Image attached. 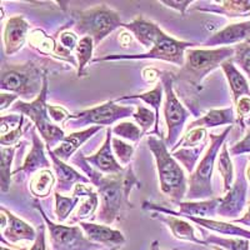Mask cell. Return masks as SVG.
Wrapping results in <instances>:
<instances>
[{
    "mask_svg": "<svg viewBox=\"0 0 250 250\" xmlns=\"http://www.w3.org/2000/svg\"><path fill=\"white\" fill-rule=\"evenodd\" d=\"M111 139H113V131H111V128H108L106 129L105 140H104L99 150L93 155L85 156V162L90 164L95 170L104 174V175L120 174L124 170V167L120 165V163L114 155Z\"/></svg>",
    "mask_w": 250,
    "mask_h": 250,
    "instance_id": "17",
    "label": "cell"
},
{
    "mask_svg": "<svg viewBox=\"0 0 250 250\" xmlns=\"http://www.w3.org/2000/svg\"><path fill=\"white\" fill-rule=\"evenodd\" d=\"M55 198V215L59 224L66 222L70 218L71 213L75 210L80 203V198L75 194L71 196H65L62 194L54 191Z\"/></svg>",
    "mask_w": 250,
    "mask_h": 250,
    "instance_id": "34",
    "label": "cell"
},
{
    "mask_svg": "<svg viewBox=\"0 0 250 250\" xmlns=\"http://www.w3.org/2000/svg\"><path fill=\"white\" fill-rule=\"evenodd\" d=\"M230 151L228 149V144L224 143L222 146V150L218 155V170L223 178V183H224V188L223 191L228 193L230 190V188L234 184V165L230 158Z\"/></svg>",
    "mask_w": 250,
    "mask_h": 250,
    "instance_id": "33",
    "label": "cell"
},
{
    "mask_svg": "<svg viewBox=\"0 0 250 250\" xmlns=\"http://www.w3.org/2000/svg\"><path fill=\"white\" fill-rule=\"evenodd\" d=\"M245 175H247L248 182L250 183V156L248 158V167H247V171H245Z\"/></svg>",
    "mask_w": 250,
    "mask_h": 250,
    "instance_id": "55",
    "label": "cell"
},
{
    "mask_svg": "<svg viewBox=\"0 0 250 250\" xmlns=\"http://www.w3.org/2000/svg\"><path fill=\"white\" fill-rule=\"evenodd\" d=\"M248 153H250V128H248L245 137L235 143L230 149L231 155H243Z\"/></svg>",
    "mask_w": 250,
    "mask_h": 250,
    "instance_id": "49",
    "label": "cell"
},
{
    "mask_svg": "<svg viewBox=\"0 0 250 250\" xmlns=\"http://www.w3.org/2000/svg\"><path fill=\"white\" fill-rule=\"evenodd\" d=\"M48 73L45 71L44 75V85L40 94L38 95L37 99L33 102H23V100H18L9 111L12 113H19L24 117H28L30 122L34 124L37 130L39 131L40 138L45 143L46 149L53 150L57 148V145L64 140L66 137L65 131L62 130L60 126L53 123V120L49 117L48 105L46 104V98H48Z\"/></svg>",
    "mask_w": 250,
    "mask_h": 250,
    "instance_id": "3",
    "label": "cell"
},
{
    "mask_svg": "<svg viewBox=\"0 0 250 250\" xmlns=\"http://www.w3.org/2000/svg\"><path fill=\"white\" fill-rule=\"evenodd\" d=\"M209 247H210L213 250H225V249H223V248L218 247V245H209Z\"/></svg>",
    "mask_w": 250,
    "mask_h": 250,
    "instance_id": "57",
    "label": "cell"
},
{
    "mask_svg": "<svg viewBox=\"0 0 250 250\" xmlns=\"http://www.w3.org/2000/svg\"><path fill=\"white\" fill-rule=\"evenodd\" d=\"M34 207L43 218L44 223L48 227L49 239H50V250H99L102 247L90 242L84 234L79 225H64L54 223L48 218L43 208L38 202Z\"/></svg>",
    "mask_w": 250,
    "mask_h": 250,
    "instance_id": "9",
    "label": "cell"
},
{
    "mask_svg": "<svg viewBox=\"0 0 250 250\" xmlns=\"http://www.w3.org/2000/svg\"><path fill=\"white\" fill-rule=\"evenodd\" d=\"M104 126H97V125H94V126H90V128H86L84 130L80 131H75V133H71L69 135H66L64 138L62 143L58 145L57 148L53 149V153L62 159V162H69L71 159V156L74 155L75 153L78 151V149L82 146L83 144L85 142H88L91 137H94L98 131H100Z\"/></svg>",
    "mask_w": 250,
    "mask_h": 250,
    "instance_id": "24",
    "label": "cell"
},
{
    "mask_svg": "<svg viewBox=\"0 0 250 250\" xmlns=\"http://www.w3.org/2000/svg\"><path fill=\"white\" fill-rule=\"evenodd\" d=\"M0 250H29L28 248H20V249H10V248H6L5 245H1V249Z\"/></svg>",
    "mask_w": 250,
    "mask_h": 250,
    "instance_id": "56",
    "label": "cell"
},
{
    "mask_svg": "<svg viewBox=\"0 0 250 250\" xmlns=\"http://www.w3.org/2000/svg\"><path fill=\"white\" fill-rule=\"evenodd\" d=\"M79 42L80 39L78 38L77 33L70 30H65L60 33L58 44H59L62 49H65L66 51H69V53H73V51H75V49H77Z\"/></svg>",
    "mask_w": 250,
    "mask_h": 250,
    "instance_id": "45",
    "label": "cell"
},
{
    "mask_svg": "<svg viewBox=\"0 0 250 250\" xmlns=\"http://www.w3.org/2000/svg\"><path fill=\"white\" fill-rule=\"evenodd\" d=\"M234 48H235V54L233 57L234 62L240 66V69L248 75L250 80V40L238 44Z\"/></svg>",
    "mask_w": 250,
    "mask_h": 250,
    "instance_id": "42",
    "label": "cell"
},
{
    "mask_svg": "<svg viewBox=\"0 0 250 250\" xmlns=\"http://www.w3.org/2000/svg\"><path fill=\"white\" fill-rule=\"evenodd\" d=\"M162 84L164 86V119L168 128V135L165 138V144L174 148L175 144L179 142V137L182 135L184 125L187 123L188 118L190 117V113L185 109L180 100L176 97L174 91V78L170 73L165 71L164 75H162Z\"/></svg>",
    "mask_w": 250,
    "mask_h": 250,
    "instance_id": "10",
    "label": "cell"
},
{
    "mask_svg": "<svg viewBox=\"0 0 250 250\" xmlns=\"http://www.w3.org/2000/svg\"><path fill=\"white\" fill-rule=\"evenodd\" d=\"M208 145L209 144L200 145V146H196V148H180L178 150L173 151L171 154L178 162L184 165L187 171L193 173L195 170V165H198V162H199L200 155H202Z\"/></svg>",
    "mask_w": 250,
    "mask_h": 250,
    "instance_id": "36",
    "label": "cell"
},
{
    "mask_svg": "<svg viewBox=\"0 0 250 250\" xmlns=\"http://www.w3.org/2000/svg\"><path fill=\"white\" fill-rule=\"evenodd\" d=\"M19 100V97L15 95V94L10 93H1L0 94V111L3 113L6 109H10L14 105V103H17Z\"/></svg>",
    "mask_w": 250,
    "mask_h": 250,
    "instance_id": "52",
    "label": "cell"
},
{
    "mask_svg": "<svg viewBox=\"0 0 250 250\" xmlns=\"http://www.w3.org/2000/svg\"><path fill=\"white\" fill-rule=\"evenodd\" d=\"M45 71H42L34 62L25 64H4L0 77V89L3 93L15 94L20 100L33 102L37 99L44 85Z\"/></svg>",
    "mask_w": 250,
    "mask_h": 250,
    "instance_id": "5",
    "label": "cell"
},
{
    "mask_svg": "<svg viewBox=\"0 0 250 250\" xmlns=\"http://www.w3.org/2000/svg\"><path fill=\"white\" fill-rule=\"evenodd\" d=\"M29 44L37 51L45 55L59 58V44L51 38L50 35L45 34L43 30L35 29L29 35Z\"/></svg>",
    "mask_w": 250,
    "mask_h": 250,
    "instance_id": "31",
    "label": "cell"
},
{
    "mask_svg": "<svg viewBox=\"0 0 250 250\" xmlns=\"http://www.w3.org/2000/svg\"><path fill=\"white\" fill-rule=\"evenodd\" d=\"M236 122L242 126H245L250 122V97H244L235 104Z\"/></svg>",
    "mask_w": 250,
    "mask_h": 250,
    "instance_id": "47",
    "label": "cell"
},
{
    "mask_svg": "<svg viewBox=\"0 0 250 250\" xmlns=\"http://www.w3.org/2000/svg\"><path fill=\"white\" fill-rule=\"evenodd\" d=\"M151 219H155L158 222L163 223L170 229L171 234L178 240H183V242H190L194 244L203 245V247H209L205 240L198 238L196 231L194 229L193 225L189 222L184 220L183 218L175 215H167V214L156 213V211H151L150 214Z\"/></svg>",
    "mask_w": 250,
    "mask_h": 250,
    "instance_id": "22",
    "label": "cell"
},
{
    "mask_svg": "<svg viewBox=\"0 0 250 250\" xmlns=\"http://www.w3.org/2000/svg\"><path fill=\"white\" fill-rule=\"evenodd\" d=\"M133 118L137 123V125L143 130V133L146 134L151 128H155L156 125V115L154 111L149 108H145L144 105L135 106V113L133 114Z\"/></svg>",
    "mask_w": 250,
    "mask_h": 250,
    "instance_id": "41",
    "label": "cell"
},
{
    "mask_svg": "<svg viewBox=\"0 0 250 250\" xmlns=\"http://www.w3.org/2000/svg\"><path fill=\"white\" fill-rule=\"evenodd\" d=\"M23 118L24 115H21V114L1 115V123H0V133H1V135H5V134L17 129L20 123H21V120H23Z\"/></svg>",
    "mask_w": 250,
    "mask_h": 250,
    "instance_id": "46",
    "label": "cell"
},
{
    "mask_svg": "<svg viewBox=\"0 0 250 250\" xmlns=\"http://www.w3.org/2000/svg\"><path fill=\"white\" fill-rule=\"evenodd\" d=\"M73 14L75 33L83 35V38H91L95 46L114 30L124 25L119 13L104 3L86 10H75Z\"/></svg>",
    "mask_w": 250,
    "mask_h": 250,
    "instance_id": "6",
    "label": "cell"
},
{
    "mask_svg": "<svg viewBox=\"0 0 250 250\" xmlns=\"http://www.w3.org/2000/svg\"><path fill=\"white\" fill-rule=\"evenodd\" d=\"M71 162L73 164H77L78 168L82 169L85 175H88L90 184L97 189L100 195V210L98 211L97 219L102 224H113L119 220L124 208H133V204L125 198L123 173L104 175L89 165L85 162V156H83L80 153L77 154Z\"/></svg>",
    "mask_w": 250,
    "mask_h": 250,
    "instance_id": "1",
    "label": "cell"
},
{
    "mask_svg": "<svg viewBox=\"0 0 250 250\" xmlns=\"http://www.w3.org/2000/svg\"><path fill=\"white\" fill-rule=\"evenodd\" d=\"M79 227L90 242L100 247H105L110 250H119L126 243L124 234L109 225L97 224L93 222H80Z\"/></svg>",
    "mask_w": 250,
    "mask_h": 250,
    "instance_id": "15",
    "label": "cell"
},
{
    "mask_svg": "<svg viewBox=\"0 0 250 250\" xmlns=\"http://www.w3.org/2000/svg\"><path fill=\"white\" fill-rule=\"evenodd\" d=\"M236 123V114L234 106H228L224 109H211L199 119L194 120L189 124L188 130L194 128H215L219 125L233 126Z\"/></svg>",
    "mask_w": 250,
    "mask_h": 250,
    "instance_id": "27",
    "label": "cell"
},
{
    "mask_svg": "<svg viewBox=\"0 0 250 250\" xmlns=\"http://www.w3.org/2000/svg\"><path fill=\"white\" fill-rule=\"evenodd\" d=\"M248 40H250V21H242L229 24L222 30H218L203 45L211 49L213 46L220 45H238Z\"/></svg>",
    "mask_w": 250,
    "mask_h": 250,
    "instance_id": "21",
    "label": "cell"
},
{
    "mask_svg": "<svg viewBox=\"0 0 250 250\" xmlns=\"http://www.w3.org/2000/svg\"><path fill=\"white\" fill-rule=\"evenodd\" d=\"M111 131L114 135H117V138L128 140L130 143H138L144 135L137 123L130 122V120H122L111 128Z\"/></svg>",
    "mask_w": 250,
    "mask_h": 250,
    "instance_id": "38",
    "label": "cell"
},
{
    "mask_svg": "<svg viewBox=\"0 0 250 250\" xmlns=\"http://www.w3.org/2000/svg\"><path fill=\"white\" fill-rule=\"evenodd\" d=\"M38 235L34 240L33 245L29 250H46L45 243V225H39L38 227Z\"/></svg>",
    "mask_w": 250,
    "mask_h": 250,
    "instance_id": "51",
    "label": "cell"
},
{
    "mask_svg": "<svg viewBox=\"0 0 250 250\" xmlns=\"http://www.w3.org/2000/svg\"><path fill=\"white\" fill-rule=\"evenodd\" d=\"M163 98H164V86H163L162 83L156 84V86L151 90L146 91V93L138 94V95H124V97L118 98L115 102H125V100H135L139 99L142 102H144L145 104L150 105V108L154 109V113L156 115V125L154 128L153 133L158 137H162V133L159 131V125H160V105L163 103Z\"/></svg>",
    "mask_w": 250,
    "mask_h": 250,
    "instance_id": "29",
    "label": "cell"
},
{
    "mask_svg": "<svg viewBox=\"0 0 250 250\" xmlns=\"http://www.w3.org/2000/svg\"><path fill=\"white\" fill-rule=\"evenodd\" d=\"M124 26L126 30H129L133 34V37L142 44L145 48L150 49L154 44L163 37L164 31L156 25L155 23L150 21V20H146L139 15L135 19L131 21V23L124 24Z\"/></svg>",
    "mask_w": 250,
    "mask_h": 250,
    "instance_id": "25",
    "label": "cell"
},
{
    "mask_svg": "<svg viewBox=\"0 0 250 250\" xmlns=\"http://www.w3.org/2000/svg\"><path fill=\"white\" fill-rule=\"evenodd\" d=\"M0 211L5 213V215L8 216V225L4 230H1V239L3 240H8L9 243H18L21 242V240L34 242L37 239L38 230H35L30 224L10 213V210H8L6 208L1 207Z\"/></svg>",
    "mask_w": 250,
    "mask_h": 250,
    "instance_id": "23",
    "label": "cell"
},
{
    "mask_svg": "<svg viewBox=\"0 0 250 250\" xmlns=\"http://www.w3.org/2000/svg\"><path fill=\"white\" fill-rule=\"evenodd\" d=\"M149 250H163V249H160L159 242H158V240H154V242L150 244V249ZM171 250H178V249H171Z\"/></svg>",
    "mask_w": 250,
    "mask_h": 250,
    "instance_id": "54",
    "label": "cell"
},
{
    "mask_svg": "<svg viewBox=\"0 0 250 250\" xmlns=\"http://www.w3.org/2000/svg\"><path fill=\"white\" fill-rule=\"evenodd\" d=\"M28 124L25 123V117H24L23 120H21V123H20L19 126H18L17 129H14V130H12L10 133L0 137V144L3 145V146H6V148H9V146H15V145L20 144L19 142H20V138L23 137L24 126Z\"/></svg>",
    "mask_w": 250,
    "mask_h": 250,
    "instance_id": "44",
    "label": "cell"
},
{
    "mask_svg": "<svg viewBox=\"0 0 250 250\" xmlns=\"http://www.w3.org/2000/svg\"><path fill=\"white\" fill-rule=\"evenodd\" d=\"M55 185V174L50 169L38 171L30 180V193L39 199L50 195Z\"/></svg>",
    "mask_w": 250,
    "mask_h": 250,
    "instance_id": "30",
    "label": "cell"
},
{
    "mask_svg": "<svg viewBox=\"0 0 250 250\" xmlns=\"http://www.w3.org/2000/svg\"><path fill=\"white\" fill-rule=\"evenodd\" d=\"M51 160V167L57 176V188L55 191L62 194L69 193L71 189H74L77 184H90L88 176L80 174V171L75 170L71 165H68L65 162L59 159L51 150H48Z\"/></svg>",
    "mask_w": 250,
    "mask_h": 250,
    "instance_id": "19",
    "label": "cell"
},
{
    "mask_svg": "<svg viewBox=\"0 0 250 250\" xmlns=\"http://www.w3.org/2000/svg\"><path fill=\"white\" fill-rule=\"evenodd\" d=\"M20 148V144L15 145V146H1V165H0V189L3 193L10 189V184H12V167L13 162H14V156L17 149Z\"/></svg>",
    "mask_w": 250,
    "mask_h": 250,
    "instance_id": "32",
    "label": "cell"
},
{
    "mask_svg": "<svg viewBox=\"0 0 250 250\" xmlns=\"http://www.w3.org/2000/svg\"><path fill=\"white\" fill-rule=\"evenodd\" d=\"M146 143L156 163L160 191L171 203L179 205L188 193V179L184 169L168 150V145L163 138L148 135Z\"/></svg>",
    "mask_w": 250,
    "mask_h": 250,
    "instance_id": "2",
    "label": "cell"
},
{
    "mask_svg": "<svg viewBox=\"0 0 250 250\" xmlns=\"http://www.w3.org/2000/svg\"><path fill=\"white\" fill-rule=\"evenodd\" d=\"M235 54L234 46H220L214 49H189L185 53V62L179 77L193 86L202 84L204 78L222 65L225 60Z\"/></svg>",
    "mask_w": 250,
    "mask_h": 250,
    "instance_id": "7",
    "label": "cell"
},
{
    "mask_svg": "<svg viewBox=\"0 0 250 250\" xmlns=\"http://www.w3.org/2000/svg\"><path fill=\"white\" fill-rule=\"evenodd\" d=\"M231 223H233V224H242V225H245V227L250 228V203H249V207H248L247 213H245L242 218L235 219V220H233Z\"/></svg>",
    "mask_w": 250,
    "mask_h": 250,
    "instance_id": "53",
    "label": "cell"
},
{
    "mask_svg": "<svg viewBox=\"0 0 250 250\" xmlns=\"http://www.w3.org/2000/svg\"><path fill=\"white\" fill-rule=\"evenodd\" d=\"M249 203H250V202H249Z\"/></svg>",
    "mask_w": 250,
    "mask_h": 250,
    "instance_id": "58",
    "label": "cell"
},
{
    "mask_svg": "<svg viewBox=\"0 0 250 250\" xmlns=\"http://www.w3.org/2000/svg\"><path fill=\"white\" fill-rule=\"evenodd\" d=\"M111 146H113L114 155H115V158H117V160L120 163L122 167L125 168V167H128V165L131 164L134 151H135L134 145L124 142L120 138L113 137V139H111Z\"/></svg>",
    "mask_w": 250,
    "mask_h": 250,
    "instance_id": "40",
    "label": "cell"
},
{
    "mask_svg": "<svg viewBox=\"0 0 250 250\" xmlns=\"http://www.w3.org/2000/svg\"><path fill=\"white\" fill-rule=\"evenodd\" d=\"M73 194L80 198L77 210L68 220V225H75L80 222H91L95 219V213L99 207V194L94 190V187L88 184H77L73 189Z\"/></svg>",
    "mask_w": 250,
    "mask_h": 250,
    "instance_id": "16",
    "label": "cell"
},
{
    "mask_svg": "<svg viewBox=\"0 0 250 250\" xmlns=\"http://www.w3.org/2000/svg\"><path fill=\"white\" fill-rule=\"evenodd\" d=\"M208 139H209V134L208 129L205 128H194L188 130L184 137L176 143L175 146L170 149V151L178 150L180 148H196L200 145H207Z\"/></svg>",
    "mask_w": 250,
    "mask_h": 250,
    "instance_id": "37",
    "label": "cell"
},
{
    "mask_svg": "<svg viewBox=\"0 0 250 250\" xmlns=\"http://www.w3.org/2000/svg\"><path fill=\"white\" fill-rule=\"evenodd\" d=\"M233 126H227L220 134H209L210 144L203 155L202 160L198 163L195 170L188 179V193L185 199L189 202L195 200L213 199V173L215 160L219 155V150L224 145L228 135L230 134Z\"/></svg>",
    "mask_w": 250,
    "mask_h": 250,
    "instance_id": "4",
    "label": "cell"
},
{
    "mask_svg": "<svg viewBox=\"0 0 250 250\" xmlns=\"http://www.w3.org/2000/svg\"><path fill=\"white\" fill-rule=\"evenodd\" d=\"M219 198H213L208 200H195V202H182L179 204V211L170 210L168 208H164L160 204L155 203L144 202L142 208L144 210L156 211V213L167 214V215H175L183 218V216H195V218L210 219L218 215Z\"/></svg>",
    "mask_w": 250,
    "mask_h": 250,
    "instance_id": "13",
    "label": "cell"
},
{
    "mask_svg": "<svg viewBox=\"0 0 250 250\" xmlns=\"http://www.w3.org/2000/svg\"><path fill=\"white\" fill-rule=\"evenodd\" d=\"M31 133V140H33V145H31V150L26 155L25 160L21 164V167L15 169L13 171V175L19 178V176H29L33 174H37L38 171L44 170V169H49L51 167V160L48 159V156L45 154L46 145L43 142V139L38 135V131L35 126L30 128Z\"/></svg>",
    "mask_w": 250,
    "mask_h": 250,
    "instance_id": "14",
    "label": "cell"
},
{
    "mask_svg": "<svg viewBox=\"0 0 250 250\" xmlns=\"http://www.w3.org/2000/svg\"><path fill=\"white\" fill-rule=\"evenodd\" d=\"M48 111L50 119L57 125L66 124V120H69V118H70V113L60 105L50 104V105H48Z\"/></svg>",
    "mask_w": 250,
    "mask_h": 250,
    "instance_id": "48",
    "label": "cell"
},
{
    "mask_svg": "<svg viewBox=\"0 0 250 250\" xmlns=\"http://www.w3.org/2000/svg\"><path fill=\"white\" fill-rule=\"evenodd\" d=\"M183 218L195 223L200 228H205L208 230L214 231V233L222 234V235H230V238H244L250 240V230L238 227L233 223L219 222V220H214V219L195 218V216H183Z\"/></svg>",
    "mask_w": 250,
    "mask_h": 250,
    "instance_id": "28",
    "label": "cell"
},
{
    "mask_svg": "<svg viewBox=\"0 0 250 250\" xmlns=\"http://www.w3.org/2000/svg\"><path fill=\"white\" fill-rule=\"evenodd\" d=\"M220 68L224 71V75L228 80L234 104H236L242 98L250 97L249 82H248V79L244 77L242 71L236 68L233 58L225 60L220 65Z\"/></svg>",
    "mask_w": 250,
    "mask_h": 250,
    "instance_id": "26",
    "label": "cell"
},
{
    "mask_svg": "<svg viewBox=\"0 0 250 250\" xmlns=\"http://www.w3.org/2000/svg\"><path fill=\"white\" fill-rule=\"evenodd\" d=\"M30 25L21 15L9 18L4 25V51L5 55L12 57L23 49L28 39Z\"/></svg>",
    "mask_w": 250,
    "mask_h": 250,
    "instance_id": "18",
    "label": "cell"
},
{
    "mask_svg": "<svg viewBox=\"0 0 250 250\" xmlns=\"http://www.w3.org/2000/svg\"><path fill=\"white\" fill-rule=\"evenodd\" d=\"M208 245H218L225 250H250V240L244 238H222L216 235H204Z\"/></svg>",
    "mask_w": 250,
    "mask_h": 250,
    "instance_id": "39",
    "label": "cell"
},
{
    "mask_svg": "<svg viewBox=\"0 0 250 250\" xmlns=\"http://www.w3.org/2000/svg\"><path fill=\"white\" fill-rule=\"evenodd\" d=\"M195 44L191 42H184V40L175 39V38L170 37L168 34H163L150 49L149 51L144 53V54H129V55H120V54H113L106 55L104 58H98L94 59L93 62H113V60H149V59H156L163 60V62H171L178 66L184 65L185 62V51L188 49H190Z\"/></svg>",
    "mask_w": 250,
    "mask_h": 250,
    "instance_id": "8",
    "label": "cell"
},
{
    "mask_svg": "<svg viewBox=\"0 0 250 250\" xmlns=\"http://www.w3.org/2000/svg\"><path fill=\"white\" fill-rule=\"evenodd\" d=\"M247 196L248 179L244 170L240 169L230 190L225 193L223 198H219L218 215L224 219H230L231 222L238 219L247 205Z\"/></svg>",
    "mask_w": 250,
    "mask_h": 250,
    "instance_id": "12",
    "label": "cell"
},
{
    "mask_svg": "<svg viewBox=\"0 0 250 250\" xmlns=\"http://www.w3.org/2000/svg\"><path fill=\"white\" fill-rule=\"evenodd\" d=\"M194 10L225 15V17L230 18V19L245 18L250 17V0H214V1H205V3H199V5L194 6Z\"/></svg>",
    "mask_w": 250,
    "mask_h": 250,
    "instance_id": "20",
    "label": "cell"
},
{
    "mask_svg": "<svg viewBox=\"0 0 250 250\" xmlns=\"http://www.w3.org/2000/svg\"><path fill=\"white\" fill-rule=\"evenodd\" d=\"M95 48L94 40L89 37H84L80 39L77 49H75V58L78 60V77L82 78L85 75L86 66L89 62H93V51Z\"/></svg>",
    "mask_w": 250,
    "mask_h": 250,
    "instance_id": "35",
    "label": "cell"
},
{
    "mask_svg": "<svg viewBox=\"0 0 250 250\" xmlns=\"http://www.w3.org/2000/svg\"><path fill=\"white\" fill-rule=\"evenodd\" d=\"M159 3L164 4L168 8L174 9L176 12H179L182 17H185V10L189 8V5L195 3V0H162Z\"/></svg>",
    "mask_w": 250,
    "mask_h": 250,
    "instance_id": "50",
    "label": "cell"
},
{
    "mask_svg": "<svg viewBox=\"0 0 250 250\" xmlns=\"http://www.w3.org/2000/svg\"><path fill=\"white\" fill-rule=\"evenodd\" d=\"M134 113H135L134 106L119 105L115 100H110L90 109L70 114L69 120L73 122V125H80V126L93 124L97 126H106V125H113L114 123L122 122L123 119L133 117Z\"/></svg>",
    "mask_w": 250,
    "mask_h": 250,
    "instance_id": "11",
    "label": "cell"
},
{
    "mask_svg": "<svg viewBox=\"0 0 250 250\" xmlns=\"http://www.w3.org/2000/svg\"><path fill=\"white\" fill-rule=\"evenodd\" d=\"M123 187H124V193H125V198L128 202L129 200V195H130L131 190H133L134 188H140L142 187V182L137 178L135 175V171L133 169V165H128V167H125L124 171H123Z\"/></svg>",
    "mask_w": 250,
    "mask_h": 250,
    "instance_id": "43",
    "label": "cell"
}]
</instances>
